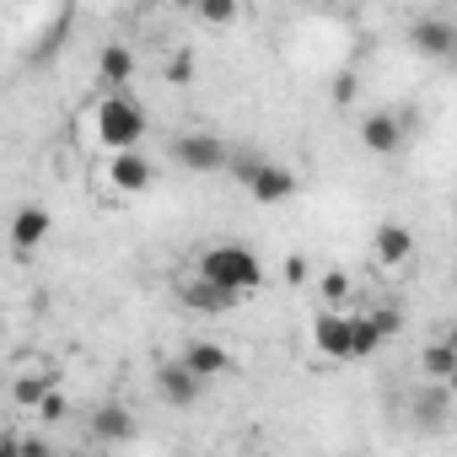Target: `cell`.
<instances>
[{
  "mask_svg": "<svg viewBox=\"0 0 457 457\" xmlns=\"http://www.w3.org/2000/svg\"><path fill=\"white\" fill-rule=\"evenodd\" d=\"M199 280L243 302V296H253L264 286V259L248 243H215V248L199 253Z\"/></svg>",
  "mask_w": 457,
  "mask_h": 457,
  "instance_id": "cell-1",
  "label": "cell"
},
{
  "mask_svg": "<svg viewBox=\"0 0 457 457\" xmlns=\"http://www.w3.org/2000/svg\"><path fill=\"white\" fill-rule=\"evenodd\" d=\"M145 129H151V124H145V108H140L129 92H103V103H97V140H103L108 156L140 151Z\"/></svg>",
  "mask_w": 457,
  "mask_h": 457,
  "instance_id": "cell-2",
  "label": "cell"
},
{
  "mask_svg": "<svg viewBox=\"0 0 457 457\" xmlns=\"http://www.w3.org/2000/svg\"><path fill=\"white\" fill-rule=\"evenodd\" d=\"M172 162L183 172H220V167H232V145L210 129H188V135L172 140Z\"/></svg>",
  "mask_w": 457,
  "mask_h": 457,
  "instance_id": "cell-3",
  "label": "cell"
},
{
  "mask_svg": "<svg viewBox=\"0 0 457 457\" xmlns=\"http://www.w3.org/2000/svg\"><path fill=\"white\" fill-rule=\"evenodd\" d=\"M398 334V312L377 307V312H350V361H366L371 350H382Z\"/></svg>",
  "mask_w": 457,
  "mask_h": 457,
  "instance_id": "cell-4",
  "label": "cell"
},
{
  "mask_svg": "<svg viewBox=\"0 0 457 457\" xmlns=\"http://www.w3.org/2000/svg\"><path fill=\"white\" fill-rule=\"evenodd\" d=\"M87 430H92V441H103V446H124V441L135 436V409L119 403V398H103V403L87 414Z\"/></svg>",
  "mask_w": 457,
  "mask_h": 457,
  "instance_id": "cell-5",
  "label": "cell"
},
{
  "mask_svg": "<svg viewBox=\"0 0 457 457\" xmlns=\"http://www.w3.org/2000/svg\"><path fill=\"white\" fill-rule=\"evenodd\" d=\"M156 393H162V403H172V409H194V403L204 398V382H199L183 361H162V366H156Z\"/></svg>",
  "mask_w": 457,
  "mask_h": 457,
  "instance_id": "cell-6",
  "label": "cell"
},
{
  "mask_svg": "<svg viewBox=\"0 0 457 457\" xmlns=\"http://www.w3.org/2000/svg\"><path fill=\"white\" fill-rule=\"evenodd\" d=\"M409 44H414V54H425V60H452V54H457V28H452L446 17H420V22L409 28Z\"/></svg>",
  "mask_w": 457,
  "mask_h": 457,
  "instance_id": "cell-7",
  "label": "cell"
},
{
  "mask_svg": "<svg viewBox=\"0 0 457 457\" xmlns=\"http://www.w3.org/2000/svg\"><path fill=\"white\" fill-rule=\"evenodd\" d=\"M108 183L119 194H145L156 183V162L140 156V151H119V156H108Z\"/></svg>",
  "mask_w": 457,
  "mask_h": 457,
  "instance_id": "cell-8",
  "label": "cell"
},
{
  "mask_svg": "<svg viewBox=\"0 0 457 457\" xmlns=\"http://www.w3.org/2000/svg\"><path fill=\"white\" fill-rule=\"evenodd\" d=\"M259 204H286L291 194H296V172L291 167H280V162H259L253 172H248V183H243Z\"/></svg>",
  "mask_w": 457,
  "mask_h": 457,
  "instance_id": "cell-9",
  "label": "cell"
},
{
  "mask_svg": "<svg viewBox=\"0 0 457 457\" xmlns=\"http://www.w3.org/2000/svg\"><path fill=\"white\" fill-rule=\"evenodd\" d=\"M49 232H54V215H49V204H22V210L12 215V248H17V253H33V248H44V243H49Z\"/></svg>",
  "mask_w": 457,
  "mask_h": 457,
  "instance_id": "cell-10",
  "label": "cell"
},
{
  "mask_svg": "<svg viewBox=\"0 0 457 457\" xmlns=\"http://www.w3.org/2000/svg\"><path fill=\"white\" fill-rule=\"evenodd\" d=\"M312 345H318L328 361H350V312L323 307V312L312 318Z\"/></svg>",
  "mask_w": 457,
  "mask_h": 457,
  "instance_id": "cell-11",
  "label": "cell"
},
{
  "mask_svg": "<svg viewBox=\"0 0 457 457\" xmlns=\"http://www.w3.org/2000/svg\"><path fill=\"white\" fill-rule=\"evenodd\" d=\"M371 259L387 264V270H403L414 259V232H409V226H398V220H382L377 237H371Z\"/></svg>",
  "mask_w": 457,
  "mask_h": 457,
  "instance_id": "cell-12",
  "label": "cell"
},
{
  "mask_svg": "<svg viewBox=\"0 0 457 457\" xmlns=\"http://www.w3.org/2000/svg\"><path fill=\"white\" fill-rule=\"evenodd\" d=\"M178 361H183V366H188V371H194L204 387H210L215 377H226V371H232V355H226L220 345H210V339H188Z\"/></svg>",
  "mask_w": 457,
  "mask_h": 457,
  "instance_id": "cell-13",
  "label": "cell"
},
{
  "mask_svg": "<svg viewBox=\"0 0 457 457\" xmlns=\"http://www.w3.org/2000/svg\"><path fill=\"white\" fill-rule=\"evenodd\" d=\"M403 119L398 113H366V124H361V145L371 151V156H393L398 145H403Z\"/></svg>",
  "mask_w": 457,
  "mask_h": 457,
  "instance_id": "cell-14",
  "label": "cell"
},
{
  "mask_svg": "<svg viewBox=\"0 0 457 457\" xmlns=\"http://www.w3.org/2000/svg\"><path fill=\"white\" fill-rule=\"evenodd\" d=\"M97 81H103L108 92H124V87L135 81V49H129V44H103V49H97Z\"/></svg>",
  "mask_w": 457,
  "mask_h": 457,
  "instance_id": "cell-15",
  "label": "cell"
},
{
  "mask_svg": "<svg viewBox=\"0 0 457 457\" xmlns=\"http://www.w3.org/2000/svg\"><path fill=\"white\" fill-rule=\"evenodd\" d=\"M420 371H425L436 387H446V382H452V371H457V350H452V339L425 345V350H420Z\"/></svg>",
  "mask_w": 457,
  "mask_h": 457,
  "instance_id": "cell-16",
  "label": "cell"
},
{
  "mask_svg": "<svg viewBox=\"0 0 457 457\" xmlns=\"http://www.w3.org/2000/svg\"><path fill=\"white\" fill-rule=\"evenodd\" d=\"M414 425L420 430H441L446 425V387H414Z\"/></svg>",
  "mask_w": 457,
  "mask_h": 457,
  "instance_id": "cell-17",
  "label": "cell"
},
{
  "mask_svg": "<svg viewBox=\"0 0 457 457\" xmlns=\"http://www.w3.org/2000/svg\"><path fill=\"white\" fill-rule=\"evenodd\" d=\"M183 307H194V312H232L237 307V296H226V291H215V286H204L199 275L183 286Z\"/></svg>",
  "mask_w": 457,
  "mask_h": 457,
  "instance_id": "cell-18",
  "label": "cell"
},
{
  "mask_svg": "<svg viewBox=\"0 0 457 457\" xmlns=\"http://www.w3.org/2000/svg\"><path fill=\"white\" fill-rule=\"evenodd\" d=\"M49 393H54V377H49V371H22V377L12 382V398H17L22 409H38Z\"/></svg>",
  "mask_w": 457,
  "mask_h": 457,
  "instance_id": "cell-19",
  "label": "cell"
},
{
  "mask_svg": "<svg viewBox=\"0 0 457 457\" xmlns=\"http://www.w3.org/2000/svg\"><path fill=\"white\" fill-rule=\"evenodd\" d=\"M71 22H76V17H71V12H60V17H54V28H49V33H44V44H38V54H33V65H44V60H49V54H54V49H60V38H65V33H71Z\"/></svg>",
  "mask_w": 457,
  "mask_h": 457,
  "instance_id": "cell-20",
  "label": "cell"
},
{
  "mask_svg": "<svg viewBox=\"0 0 457 457\" xmlns=\"http://www.w3.org/2000/svg\"><path fill=\"white\" fill-rule=\"evenodd\" d=\"M194 17H199V22H210V28H226V22H237V6H226V0H204Z\"/></svg>",
  "mask_w": 457,
  "mask_h": 457,
  "instance_id": "cell-21",
  "label": "cell"
},
{
  "mask_svg": "<svg viewBox=\"0 0 457 457\" xmlns=\"http://www.w3.org/2000/svg\"><path fill=\"white\" fill-rule=\"evenodd\" d=\"M345 296H350V275H339V270H328V275H323V302L334 307V302H345Z\"/></svg>",
  "mask_w": 457,
  "mask_h": 457,
  "instance_id": "cell-22",
  "label": "cell"
},
{
  "mask_svg": "<svg viewBox=\"0 0 457 457\" xmlns=\"http://www.w3.org/2000/svg\"><path fill=\"white\" fill-rule=\"evenodd\" d=\"M188 76H194V54L183 49V54H172V65H167V81H172V87H183Z\"/></svg>",
  "mask_w": 457,
  "mask_h": 457,
  "instance_id": "cell-23",
  "label": "cell"
},
{
  "mask_svg": "<svg viewBox=\"0 0 457 457\" xmlns=\"http://www.w3.org/2000/svg\"><path fill=\"white\" fill-rule=\"evenodd\" d=\"M38 420H49V425H54V420H65V393H60V387L38 403Z\"/></svg>",
  "mask_w": 457,
  "mask_h": 457,
  "instance_id": "cell-24",
  "label": "cell"
},
{
  "mask_svg": "<svg viewBox=\"0 0 457 457\" xmlns=\"http://www.w3.org/2000/svg\"><path fill=\"white\" fill-rule=\"evenodd\" d=\"M334 97H339V103H355V71H345V76L334 81Z\"/></svg>",
  "mask_w": 457,
  "mask_h": 457,
  "instance_id": "cell-25",
  "label": "cell"
},
{
  "mask_svg": "<svg viewBox=\"0 0 457 457\" xmlns=\"http://www.w3.org/2000/svg\"><path fill=\"white\" fill-rule=\"evenodd\" d=\"M22 457H54V452H49L44 436H28V441H22Z\"/></svg>",
  "mask_w": 457,
  "mask_h": 457,
  "instance_id": "cell-26",
  "label": "cell"
},
{
  "mask_svg": "<svg viewBox=\"0 0 457 457\" xmlns=\"http://www.w3.org/2000/svg\"><path fill=\"white\" fill-rule=\"evenodd\" d=\"M0 457H22V436H12V430H0Z\"/></svg>",
  "mask_w": 457,
  "mask_h": 457,
  "instance_id": "cell-27",
  "label": "cell"
},
{
  "mask_svg": "<svg viewBox=\"0 0 457 457\" xmlns=\"http://www.w3.org/2000/svg\"><path fill=\"white\" fill-rule=\"evenodd\" d=\"M286 275H291V286H302V280H307V259H291Z\"/></svg>",
  "mask_w": 457,
  "mask_h": 457,
  "instance_id": "cell-28",
  "label": "cell"
},
{
  "mask_svg": "<svg viewBox=\"0 0 457 457\" xmlns=\"http://www.w3.org/2000/svg\"><path fill=\"white\" fill-rule=\"evenodd\" d=\"M65 457H92V452H65Z\"/></svg>",
  "mask_w": 457,
  "mask_h": 457,
  "instance_id": "cell-29",
  "label": "cell"
},
{
  "mask_svg": "<svg viewBox=\"0 0 457 457\" xmlns=\"http://www.w3.org/2000/svg\"><path fill=\"white\" fill-rule=\"evenodd\" d=\"M339 457H345V452H339Z\"/></svg>",
  "mask_w": 457,
  "mask_h": 457,
  "instance_id": "cell-30",
  "label": "cell"
}]
</instances>
